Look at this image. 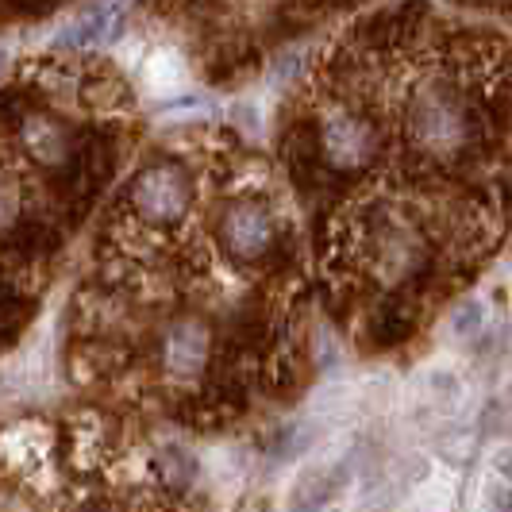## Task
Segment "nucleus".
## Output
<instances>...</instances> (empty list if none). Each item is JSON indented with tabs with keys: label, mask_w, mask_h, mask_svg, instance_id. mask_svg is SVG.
<instances>
[{
	"label": "nucleus",
	"mask_w": 512,
	"mask_h": 512,
	"mask_svg": "<svg viewBox=\"0 0 512 512\" xmlns=\"http://www.w3.org/2000/svg\"><path fill=\"white\" fill-rule=\"evenodd\" d=\"M405 139L424 162L451 170L474 162L478 143L486 139V120L470 77L447 62L416 77L405 93Z\"/></svg>",
	"instance_id": "nucleus-1"
},
{
	"label": "nucleus",
	"mask_w": 512,
	"mask_h": 512,
	"mask_svg": "<svg viewBox=\"0 0 512 512\" xmlns=\"http://www.w3.org/2000/svg\"><path fill=\"white\" fill-rule=\"evenodd\" d=\"M489 512H512V489H493L489 493Z\"/></svg>",
	"instance_id": "nucleus-14"
},
{
	"label": "nucleus",
	"mask_w": 512,
	"mask_h": 512,
	"mask_svg": "<svg viewBox=\"0 0 512 512\" xmlns=\"http://www.w3.org/2000/svg\"><path fill=\"white\" fill-rule=\"evenodd\" d=\"M16 208H20V193H16V185H12V181L0 174V228H8V224H12Z\"/></svg>",
	"instance_id": "nucleus-12"
},
{
	"label": "nucleus",
	"mask_w": 512,
	"mask_h": 512,
	"mask_svg": "<svg viewBox=\"0 0 512 512\" xmlns=\"http://www.w3.org/2000/svg\"><path fill=\"white\" fill-rule=\"evenodd\" d=\"M382 151V131L355 108H328L320 120V154L339 174H359Z\"/></svg>",
	"instance_id": "nucleus-2"
},
{
	"label": "nucleus",
	"mask_w": 512,
	"mask_h": 512,
	"mask_svg": "<svg viewBox=\"0 0 512 512\" xmlns=\"http://www.w3.org/2000/svg\"><path fill=\"white\" fill-rule=\"evenodd\" d=\"M143 89L154 93V97H170V93H181L185 89V81H189V66H185V58L178 51H170V47H158V51L147 54V62H143Z\"/></svg>",
	"instance_id": "nucleus-8"
},
{
	"label": "nucleus",
	"mask_w": 512,
	"mask_h": 512,
	"mask_svg": "<svg viewBox=\"0 0 512 512\" xmlns=\"http://www.w3.org/2000/svg\"><path fill=\"white\" fill-rule=\"evenodd\" d=\"M274 216L266 212V208L258 205V201H239V205H231L224 212V220H220V239H224V247H228L235 258H243V262H255L262 258L270 247H274Z\"/></svg>",
	"instance_id": "nucleus-4"
},
{
	"label": "nucleus",
	"mask_w": 512,
	"mask_h": 512,
	"mask_svg": "<svg viewBox=\"0 0 512 512\" xmlns=\"http://www.w3.org/2000/svg\"><path fill=\"white\" fill-rule=\"evenodd\" d=\"M509 397H512V382H509Z\"/></svg>",
	"instance_id": "nucleus-16"
},
{
	"label": "nucleus",
	"mask_w": 512,
	"mask_h": 512,
	"mask_svg": "<svg viewBox=\"0 0 512 512\" xmlns=\"http://www.w3.org/2000/svg\"><path fill=\"white\" fill-rule=\"evenodd\" d=\"M343 482V474L332 466H320V470H305L297 478V486L289 493V512H320L335 497V489Z\"/></svg>",
	"instance_id": "nucleus-9"
},
{
	"label": "nucleus",
	"mask_w": 512,
	"mask_h": 512,
	"mask_svg": "<svg viewBox=\"0 0 512 512\" xmlns=\"http://www.w3.org/2000/svg\"><path fill=\"white\" fill-rule=\"evenodd\" d=\"M120 27V4H93L85 8L81 16L70 20V27L58 35V47H97V43H108Z\"/></svg>",
	"instance_id": "nucleus-7"
},
{
	"label": "nucleus",
	"mask_w": 512,
	"mask_h": 512,
	"mask_svg": "<svg viewBox=\"0 0 512 512\" xmlns=\"http://www.w3.org/2000/svg\"><path fill=\"white\" fill-rule=\"evenodd\" d=\"M208 351H212V335L201 320L193 316H181L174 320L166 335H162V366L174 374V378H197L205 370Z\"/></svg>",
	"instance_id": "nucleus-5"
},
{
	"label": "nucleus",
	"mask_w": 512,
	"mask_h": 512,
	"mask_svg": "<svg viewBox=\"0 0 512 512\" xmlns=\"http://www.w3.org/2000/svg\"><path fill=\"white\" fill-rule=\"evenodd\" d=\"M493 470H497V474H501L505 482H512V443L497 451V459H493Z\"/></svg>",
	"instance_id": "nucleus-13"
},
{
	"label": "nucleus",
	"mask_w": 512,
	"mask_h": 512,
	"mask_svg": "<svg viewBox=\"0 0 512 512\" xmlns=\"http://www.w3.org/2000/svg\"><path fill=\"white\" fill-rule=\"evenodd\" d=\"M193 205V181L174 162H154L131 185V208L151 224H178Z\"/></svg>",
	"instance_id": "nucleus-3"
},
{
	"label": "nucleus",
	"mask_w": 512,
	"mask_h": 512,
	"mask_svg": "<svg viewBox=\"0 0 512 512\" xmlns=\"http://www.w3.org/2000/svg\"><path fill=\"white\" fill-rule=\"evenodd\" d=\"M20 143L27 147V154L43 166H58L70 154V131L62 128L51 116H24L20 124Z\"/></svg>",
	"instance_id": "nucleus-6"
},
{
	"label": "nucleus",
	"mask_w": 512,
	"mask_h": 512,
	"mask_svg": "<svg viewBox=\"0 0 512 512\" xmlns=\"http://www.w3.org/2000/svg\"><path fill=\"white\" fill-rule=\"evenodd\" d=\"M154 466H158V478H162V486H170V489H189V482L197 478V462L189 459L181 447H174V443L158 451Z\"/></svg>",
	"instance_id": "nucleus-10"
},
{
	"label": "nucleus",
	"mask_w": 512,
	"mask_h": 512,
	"mask_svg": "<svg viewBox=\"0 0 512 512\" xmlns=\"http://www.w3.org/2000/svg\"><path fill=\"white\" fill-rule=\"evenodd\" d=\"M486 328V305L482 301H462L451 312V332L459 339H474V335Z\"/></svg>",
	"instance_id": "nucleus-11"
},
{
	"label": "nucleus",
	"mask_w": 512,
	"mask_h": 512,
	"mask_svg": "<svg viewBox=\"0 0 512 512\" xmlns=\"http://www.w3.org/2000/svg\"><path fill=\"white\" fill-rule=\"evenodd\" d=\"M4 70H8V54L0 51V74H4Z\"/></svg>",
	"instance_id": "nucleus-15"
}]
</instances>
